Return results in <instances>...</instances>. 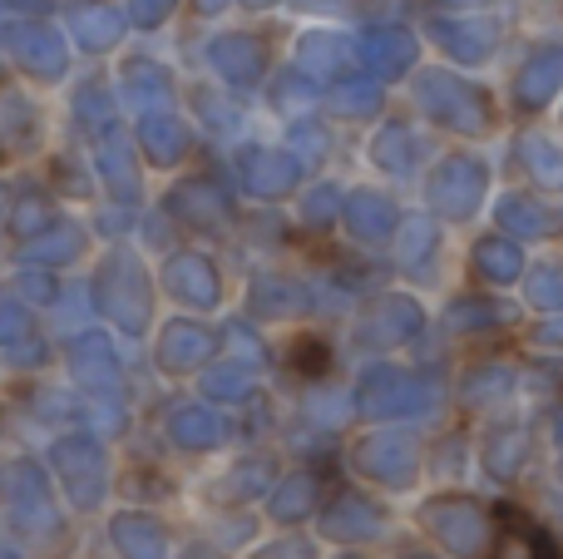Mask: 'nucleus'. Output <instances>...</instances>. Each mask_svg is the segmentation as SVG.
I'll list each match as a JSON object with an SVG mask.
<instances>
[{
    "label": "nucleus",
    "instance_id": "2",
    "mask_svg": "<svg viewBox=\"0 0 563 559\" xmlns=\"http://www.w3.org/2000/svg\"><path fill=\"white\" fill-rule=\"evenodd\" d=\"M291 366L307 376H321L327 372V342H317V337H297L291 342Z\"/></svg>",
    "mask_w": 563,
    "mask_h": 559
},
{
    "label": "nucleus",
    "instance_id": "1",
    "mask_svg": "<svg viewBox=\"0 0 563 559\" xmlns=\"http://www.w3.org/2000/svg\"><path fill=\"white\" fill-rule=\"evenodd\" d=\"M495 559H559L554 535H544L529 515H505V530H499Z\"/></svg>",
    "mask_w": 563,
    "mask_h": 559
}]
</instances>
